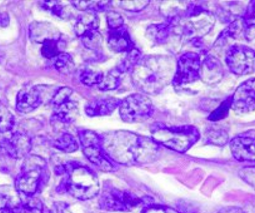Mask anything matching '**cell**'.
<instances>
[{"mask_svg": "<svg viewBox=\"0 0 255 213\" xmlns=\"http://www.w3.org/2000/svg\"><path fill=\"white\" fill-rule=\"evenodd\" d=\"M73 5L84 13L92 11L97 14V11L107 10L108 6L110 5V1H102V0H90V1H84V0H78V1H72Z\"/></svg>", "mask_w": 255, "mask_h": 213, "instance_id": "cell-27", "label": "cell"}, {"mask_svg": "<svg viewBox=\"0 0 255 213\" xmlns=\"http://www.w3.org/2000/svg\"><path fill=\"white\" fill-rule=\"evenodd\" d=\"M79 79L87 87H98L103 79V73L93 68L85 67L84 69L80 70Z\"/></svg>", "mask_w": 255, "mask_h": 213, "instance_id": "cell-30", "label": "cell"}, {"mask_svg": "<svg viewBox=\"0 0 255 213\" xmlns=\"http://www.w3.org/2000/svg\"><path fill=\"white\" fill-rule=\"evenodd\" d=\"M49 178L46 161L40 156H28L21 166V171L15 180V187L23 195L33 197L44 182Z\"/></svg>", "mask_w": 255, "mask_h": 213, "instance_id": "cell-5", "label": "cell"}, {"mask_svg": "<svg viewBox=\"0 0 255 213\" xmlns=\"http://www.w3.org/2000/svg\"><path fill=\"white\" fill-rule=\"evenodd\" d=\"M0 213H16V208L3 206V207H0Z\"/></svg>", "mask_w": 255, "mask_h": 213, "instance_id": "cell-44", "label": "cell"}, {"mask_svg": "<svg viewBox=\"0 0 255 213\" xmlns=\"http://www.w3.org/2000/svg\"><path fill=\"white\" fill-rule=\"evenodd\" d=\"M53 146L61 152H65V153H73V152L78 151L80 144H79V141H78L73 134L65 132V133L59 136L58 138L53 142Z\"/></svg>", "mask_w": 255, "mask_h": 213, "instance_id": "cell-24", "label": "cell"}, {"mask_svg": "<svg viewBox=\"0 0 255 213\" xmlns=\"http://www.w3.org/2000/svg\"><path fill=\"white\" fill-rule=\"evenodd\" d=\"M232 109L237 113H249L255 109V78L238 87L232 97Z\"/></svg>", "mask_w": 255, "mask_h": 213, "instance_id": "cell-14", "label": "cell"}, {"mask_svg": "<svg viewBox=\"0 0 255 213\" xmlns=\"http://www.w3.org/2000/svg\"><path fill=\"white\" fill-rule=\"evenodd\" d=\"M0 60H1V57H0Z\"/></svg>", "mask_w": 255, "mask_h": 213, "instance_id": "cell-45", "label": "cell"}, {"mask_svg": "<svg viewBox=\"0 0 255 213\" xmlns=\"http://www.w3.org/2000/svg\"><path fill=\"white\" fill-rule=\"evenodd\" d=\"M100 138L104 153L118 165H146L154 162L160 153V147L153 138L129 131L108 132Z\"/></svg>", "mask_w": 255, "mask_h": 213, "instance_id": "cell-1", "label": "cell"}, {"mask_svg": "<svg viewBox=\"0 0 255 213\" xmlns=\"http://www.w3.org/2000/svg\"><path fill=\"white\" fill-rule=\"evenodd\" d=\"M200 55L197 53H184L176 60V69L174 74L173 85L179 89L185 85L191 84L199 79V69H200Z\"/></svg>", "mask_w": 255, "mask_h": 213, "instance_id": "cell-11", "label": "cell"}, {"mask_svg": "<svg viewBox=\"0 0 255 213\" xmlns=\"http://www.w3.org/2000/svg\"><path fill=\"white\" fill-rule=\"evenodd\" d=\"M224 77L222 63L213 55H207L200 63L199 79L207 85H215Z\"/></svg>", "mask_w": 255, "mask_h": 213, "instance_id": "cell-16", "label": "cell"}, {"mask_svg": "<svg viewBox=\"0 0 255 213\" xmlns=\"http://www.w3.org/2000/svg\"><path fill=\"white\" fill-rule=\"evenodd\" d=\"M54 67L58 72H60L61 74H72L75 70V63L74 59L70 54L68 53H60L58 57L54 59Z\"/></svg>", "mask_w": 255, "mask_h": 213, "instance_id": "cell-28", "label": "cell"}, {"mask_svg": "<svg viewBox=\"0 0 255 213\" xmlns=\"http://www.w3.org/2000/svg\"><path fill=\"white\" fill-rule=\"evenodd\" d=\"M218 213H245L242 208L238 207H224L220 211H218Z\"/></svg>", "mask_w": 255, "mask_h": 213, "instance_id": "cell-42", "label": "cell"}, {"mask_svg": "<svg viewBox=\"0 0 255 213\" xmlns=\"http://www.w3.org/2000/svg\"><path fill=\"white\" fill-rule=\"evenodd\" d=\"M215 24V16L210 11L205 10L203 6L189 5L185 18L180 21L176 29L180 30L181 35L185 36L186 40L194 43L199 41L210 33Z\"/></svg>", "mask_w": 255, "mask_h": 213, "instance_id": "cell-6", "label": "cell"}, {"mask_svg": "<svg viewBox=\"0 0 255 213\" xmlns=\"http://www.w3.org/2000/svg\"><path fill=\"white\" fill-rule=\"evenodd\" d=\"M79 144L84 156L97 168L104 172L115 171V165L107 157L102 147V138L90 129H79Z\"/></svg>", "mask_w": 255, "mask_h": 213, "instance_id": "cell-7", "label": "cell"}, {"mask_svg": "<svg viewBox=\"0 0 255 213\" xmlns=\"http://www.w3.org/2000/svg\"><path fill=\"white\" fill-rule=\"evenodd\" d=\"M244 36L248 41L255 39V24H252V25L245 26L244 30Z\"/></svg>", "mask_w": 255, "mask_h": 213, "instance_id": "cell-41", "label": "cell"}, {"mask_svg": "<svg viewBox=\"0 0 255 213\" xmlns=\"http://www.w3.org/2000/svg\"><path fill=\"white\" fill-rule=\"evenodd\" d=\"M98 26H99V18H98V15L95 13H92V11H88V13H84L77 19V23L74 25V31L77 36L83 38L85 34L98 30Z\"/></svg>", "mask_w": 255, "mask_h": 213, "instance_id": "cell-22", "label": "cell"}, {"mask_svg": "<svg viewBox=\"0 0 255 213\" xmlns=\"http://www.w3.org/2000/svg\"><path fill=\"white\" fill-rule=\"evenodd\" d=\"M176 60L169 55L143 57L131 70L133 84L145 94H158L169 83H173Z\"/></svg>", "mask_w": 255, "mask_h": 213, "instance_id": "cell-2", "label": "cell"}, {"mask_svg": "<svg viewBox=\"0 0 255 213\" xmlns=\"http://www.w3.org/2000/svg\"><path fill=\"white\" fill-rule=\"evenodd\" d=\"M31 146V137L23 131L13 132L10 136L0 138V152L15 159L28 157Z\"/></svg>", "mask_w": 255, "mask_h": 213, "instance_id": "cell-13", "label": "cell"}, {"mask_svg": "<svg viewBox=\"0 0 255 213\" xmlns=\"http://www.w3.org/2000/svg\"><path fill=\"white\" fill-rule=\"evenodd\" d=\"M242 19L245 21V23L249 20H254L255 19V0L254 1H250L249 5L247 6V10H245V13L243 14Z\"/></svg>", "mask_w": 255, "mask_h": 213, "instance_id": "cell-40", "label": "cell"}, {"mask_svg": "<svg viewBox=\"0 0 255 213\" xmlns=\"http://www.w3.org/2000/svg\"><path fill=\"white\" fill-rule=\"evenodd\" d=\"M65 177L63 183L65 192L77 200L94 198L99 193V181L95 173L87 166L77 162L65 163Z\"/></svg>", "mask_w": 255, "mask_h": 213, "instance_id": "cell-3", "label": "cell"}, {"mask_svg": "<svg viewBox=\"0 0 255 213\" xmlns=\"http://www.w3.org/2000/svg\"><path fill=\"white\" fill-rule=\"evenodd\" d=\"M154 107L150 98L141 93H135L124 98L119 103L120 118L127 123H139L149 119Z\"/></svg>", "mask_w": 255, "mask_h": 213, "instance_id": "cell-8", "label": "cell"}, {"mask_svg": "<svg viewBox=\"0 0 255 213\" xmlns=\"http://www.w3.org/2000/svg\"><path fill=\"white\" fill-rule=\"evenodd\" d=\"M49 213H72L69 206L65 202H55L50 208Z\"/></svg>", "mask_w": 255, "mask_h": 213, "instance_id": "cell-39", "label": "cell"}, {"mask_svg": "<svg viewBox=\"0 0 255 213\" xmlns=\"http://www.w3.org/2000/svg\"><path fill=\"white\" fill-rule=\"evenodd\" d=\"M225 62L234 74H252L255 72V51L244 45H232L227 51Z\"/></svg>", "mask_w": 255, "mask_h": 213, "instance_id": "cell-12", "label": "cell"}, {"mask_svg": "<svg viewBox=\"0 0 255 213\" xmlns=\"http://www.w3.org/2000/svg\"><path fill=\"white\" fill-rule=\"evenodd\" d=\"M119 100L112 97L97 98L87 103L85 113L89 117L108 116V114H112L117 109V107H119Z\"/></svg>", "mask_w": 255, "mask_h": 213, "instance_id": "cell-19", "label": "cell"}, {"mask_svg": "<svg viewBox=\"0 0 255 213\" xmlns=\"http://www.w3.org/2000/svg\"><path fill=\"white\" fill-rule=\"evenodd\" d=\"M15 126V117L8 107L0 103V133H8Z\"/></svg>", "mask_w": 255, "mask_h": 213, "instance_id": "cell-31", "label": "cell"}, {"mask_svg": "<svg viewBox=\"0 0 255 213\" xmlns=\"http://www.w3.org/2000/svg\"><path fill=\"white\" fill-rule=\"evenodd\" d=\"M16 213H43V203L39 198L29 197L16 207Z\"/></svg>", "mask_w": 255, "mask_h": 213, "instance_id": "cell-33", "label": "cell"}, {"mask_svg": "<svg viewBox=\"0 0 255 213\" xmlns=\"http://www.w3.org/2000/svg\"><path fill=\"white\" fill-rule=\"evenodd\" d=\"M141 59H143L141 51L139 49H136L135 46H133L130 50L125 53V57L123 58L122 63H120V65L118 68H119V70L122 73L131 72L139 64V62Z\"/></svg>", "mask_w": 255, "mask_h": 213, "instance_id": "cell-26", "label": "cell"}, {"mask_svg": "<svg viewBox=\"0 0 255 213\" xmlns=\"http://www.w3.org/2000/svg\"><path fill=\"white\" fill-rule=\"evenodd\" d=\"M80 40H82L83 45H84L87 49H89V50L98 51L100 50V48H102L103 38L98 30L90 31V33L85 34L83 38H80Z\"/></svg>", "mask_w": 255, "mask_h": 213, "instance_id": "cell-34", "label": "cell"}, {"mask_svg": "<svg viewBox=\"0 0 255 213\" xmlns=\"http://www.w3.org/2000/svg\"><path fill=\"white\" fill-rule=\"evenodd\" d=\"M40 5H43V8L45 10H48L49 13L53 14L55 18L58 19H67L69 11L67 10V6L63 5L60 1H55V0H51V1H41Z\"/></svg>", "mask_w": 255, "mask_h": 213, "instance_id": "cell-32", "label": "cell"}, {"mask_svg": "<svg viewBox=\"0 0 255 213\" xmlns=\"http://www.w3.org/2000/svg\"><path fill=\"white\" fill-rule=\"evenodd\" d=\"M150 4L149 0H127L120 1L119 5L128 11H141Z\"/></svg>", "mask_w": 255, "mask_h": 213, "instance_id": "cell-36", "label": "cell"}, {"mask_svg": "<svg viewBox=\"0 0 255 213\" xmlns=\"http://www.w3.org/2000/svg\"><path fill=\"white\" fill-rule=\"evenodd\" d=\"M144 203L143 198L128 191L112 187L105 183L103 192L99 197V206L102 210L114 211V212H129Z\"/></svg>", "mask_w": 255, "mask_h": 213, "instance_id": "cell-9", "label": "cell"}, {"mask_svg": "<svg viewBox=\"0 0 255 213\" xmlns=\"http://www.w3.org/2000/svg\"><path fill=\"white\" fill-rule=\"evenodd\" d=\"M230 108H232V97L225 99L214 112H212L210 116L208 117V119L212 122L220 121V119L225 118V117L228 116V112H229Z\"/></svg>", "mask_w": 255, "mask_h": 213, "instance_id": "cell-35", "label": "cell"}, {"mask_svg": "<svg viewBox=\"0 0 255 213\" xmlns=\"http://www.w3.org/2000/svg\"><path fill=\"white\" fill-rule=\"evenodd\" d=\"M108 45L115 53H127L133 48L134 44L128 29L125 26H122L117 30H109Z\"/></svg>", "mask_w": 255, "mask_h": 213, "instance_id": "cell-20", "label": "cell"}, {"mask_svg": "<svg viewBox=\"0 0 255 213\" xmlns=\"http://www.w3.org/2000/svg\"><path fill=\"white\" fill-rule=\"evenodd\" d=\"M107 23L109 30H117V29L124 26V20H123L122 15L118 14L117 11H109L107 14Z\"/></svg>", "mask_w": 255, "mask_h": 213, "instance_id": "cell-37", "label": "cell"}, {"mask_svg": "<svg viewBox=\"0 0 255 213\" xmlns=\"http://www.w3.org/2000/svg\"><path fill=\"white\" fill-rule=\"evenodd\" d=\"M73 90L68 87H61L56 90L55 94L51 98L53 105V116L51 123L58 124H70L79 116L78 103L72 99Z\"/></svg>", "mask_w": 255, "mask_h": 213, "instance_id": "cell-10", "label": "cell"}, {"mask_svg": "<svg viewBox=\"0 0 255 213\" xmlns=\"http://www.w3.org/2000/svg\"><path fill=\"white\" fill-rule=\"evenodd\" d=\"M10 23V19L6 13H0V28H6Z\"/></svg>", "mask_w": 255, "mask_h": 213, "instance_id": "cell-43", "label": "cell"}, {"mask_svg": "<svg viewBox=\"0 0 255 213\" xmlns=\"http://www.w3.org/2000/svg\"><path fill=\"white\" fill-rule=\"evenodd\" d=\"M245 26H247V24L242 18H237L234 21L229 23V25L218 36L217 41L214 44L215 48H222V46L227 45L228 41L232 40V39L239 38V35L244 34Z\"/></svg>", "mask_w": 255, "mask_h": 213, "instance_id": "cell-21", "label": "cell"}, {"mask_svg": "<svg viewBox=\"0 0 255 213\" xmlns=\"http://www.w3.org/2000/svg\"><path fill=\"white\" fill-rule=\"evenodd\" d=\"M122 74L119 68H114V69L109 70L108 73L103 74V79L100 82V84L98 85L100 90L103 92H108V90H114L117 89L120 85V82H122Z\"/></svg>", "mask_w": 255, "mask_h": 213, "instance_id": "cell-25", "label": "cell"}, {"mask_svg": "<svg viewBox=\"0 0 255 213\" xmlns=\"http://www.w3.org/2000/svg\"><path fill=\"white\" fill-rule=\"evenodd\" d=\"M200 133L194 126L169 127L155 123L151 127V138L171 151L184 153L199 139Z\"/></svg>", "mask_w": 255, "mask_h": 213, "instance_id": "cell-4", "label": "cell"}, {"mask_svg": "<svg viewBox=\"0 0 255 213\" xmlns=\"http://www.w3.org/2000/svg\"><path fill=\"white\" fill-rule=\"evenodd\" d=\"M29 38L35 44H44L49 41L63 40V35L60 31L50 23L45 21H34L29 26Z\"/></svg>", "mask_w": 255, "mask_h": 213, "instance_id": "cell-15", "label": "cell"}, {"mask_svg": "<svg viewBox=\"0 0 255 213\" xmlns=\"http://www.w3.org/2000/svg\"><path fill=\"white\" fill-rule=\"evenodd\" d=\"M141 213H179L174 208L168 207V206L161 205H148L143 208Z\"/></svg>", "mask_w": 255, "mask_h": 213, "instance_id": "cell-38", "label": "cell"}, {"mask_svg": "<svg viewBox=\"0 0 255 213\" xmlns=\"http://www.w3.org/2000/svg\"><path fill=\"white\" fill-rule=\"evenodd\" d=\"M229 141V134L223 128H209L205 131V143L223 147Z\"/></svg>", "mask_w": 255, "mask_h": 213, "instance_id": "cell-29", "label": "cell"}, {"mask_svg": "<svg viewBox=\"0 0 255 213\" xmlns=\"http://www.w3.org/2000/svg\"><path fill=\"white\" fill-rule=\"evenodd\" d=\"M43 100L40 87H26L19 92L16 98V109L20 113H31L35 111Z\"/></svg>", "mask_w": 255, "mask_h": 213, "instance_id": "cell-18", "label": "cell"}, {"mask_svg": "<svg viewBox=\"0 0 255 213\" xmlns=\"http://www.w3.org/2000/svg\"><path fill=\"white\" fill-rule=\"evenodd\" d=\"M230 151L238 161L255 162V137L237 136L230 141Z\"/></svg>", "mask_w": 255, "mask_h": 213, "instance_id": "cell-17", "label": "cell"}, {"mask_svg": "<svg viewBox=\"0 0 255 213\" xmlns=\"http://www.w3.org/2000/svg\"><path fill=\"white\" fill-rule=\"evenodd\" d=\"M175 31V29L171 25H169L168 23L164 24H154L150 25L146 30V36L149 38V40L153 41L154 44H165L168 43L169 38H170L171 34Z\"/></svg>", "mask_w": 255, "mask_h": 213, "instance_id": "cell-23", "label": "cell"}]
</instances>
